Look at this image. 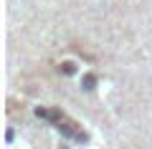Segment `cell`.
I'll return each mask as SVG.
<instances>
[{
  "instance_id": "obj_1",
  "label": "cell",
  "mask_w": 152,
  "mask_h": 149,
  "mask_svg": "<svg viewBox=\"0 0 152 149\" xmlns=\"http://www.w3.org/2000/svg\"><path fill=\"white\" fill-rule=\"evenodd\" d=\"M41 116H46V119H51L53 124H58V129H64V132H69V134H74V137H81L79 134V129H74L76 124L71 121L66 114H61V111H38Z\"/></svg>"
}]
</instances>
